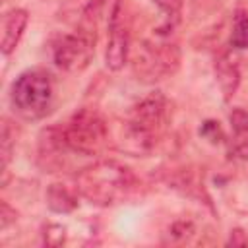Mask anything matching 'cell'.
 I'll return each instance as SVG.
<instances>
[{
    "label": "cell",
    "mask_w": 248,
    "mask_h": 248,
    "mask_svg": "<svg viewBox=\"0 0 248 248\" xmlns=\"http://www.w3.org/2000/svg\"><path fill=\"white\" fill-rule=\"evenodd\" d=\"M169 120V101L159 91L143 97L130 112L124 122V140L122 149L130 153H145L149 151L157 138L163 134Z\"/></svg>",
    "instance_id": "cell-1"
},
{
    "label": "cell",
    "mask_w": 248,
    "mask_h": 248,
    "mask_svg": "<svg viewBox=\"0 0 248 248\" xmlns=\"http://www.w3.org/2000/svg\"><path fill=\"white\" fill-rule=\"evenodd\" d=\"M134 174L130 169L114 161H99L83 169L76 178L78 192L97 205H112L128 196L134 188Z\"/></svg>",
    "instance_id": "cell-2"
},
{
    "label": "cell",
    "mask_w": 248,
    "mask_h": 248,
    "mask_svg": "<svg viewBox=\"0 0 248 248\" xmlns=\"http://www.w3.org/2000/svg\"><path fill=\"white\" fill-rule=\"evenodd\" d=\"M12 107L25 120H41L45 118L54 101L52 79L45 70H27L16 78L12 83Z\"/></svg>",
    "instance_id": "cell-3"
},
{
    "label": "cell",
    "mask_w": 248,
    "mask_h": 248,
    "mask_svg": "<svg viewBox=\"0 0 248 248\" xmlns=\"http://www.w3.org/2000/svg\"><path fill=\"white\" fill-rule=\"evenodd\" d=\"M58 132L70 151L85 157L97 155L108 140V128L101 114L93 108H81L74 112L68 122L58 128Z\"/></svg>",
    "instance_id": "cell-4"
},
{
    "label": "cell",
    "mask_w": 248,
    "mask_h": 248,
    "mask_svg": "<svg viewBox=\"0 0 248 248\" xmlns=\"http://www.w3.org/2000/svg\"><path fill=\"white\" fill-rule=\"evenodd\" d=\"M52 60L66 72H81L95 54V25H81L76 33L60 35L50 46Z\"/></svg>",
    "instance_id": "cell-5"
},
{
    "label": "cell",
    "mask_w": 248,
    "mask_h": 248,
    "mask_svg": "<svg viewBox=\"0 0 248 248\" xmlns=\"http://www.w3.org/2000/svg\"><path fill=\"white\" fill-rule=\"evenodd\" d=\"M170 35H157L155 33V41H147L141 45V48L138 50L134 62H136V72L147 79H161L169 74H172L178 66V48L176 45H170L167 39Z\"/></svg>",
    "instance_id": "cell-6"
},
{
    "label": "cell",
    "mask_w": 248,
    "mask_h": 248,
    "mask_svg": "<svg viewBox=\"0 0 248 248\" xmlns=\"http://www.w3.org/2000/svg\"><path fill=\"white\" fill-rule=\"evenodd\" d=\"M107 23H108L107 66L116 72L126 64L128 48H130V35L122 21L120 0H107Z\"/></svg>",
    "instance_id": "cell-7"
},
{
    "label": "cell",
    "mask_w": 248,
    "mask_h": 248,
    "mask_svg": "<svg viewBox=\"0 0 248 248\" xmlns=\"http://www.w3.org/2000/svg\"><path fill=\"white\" fill-rule=\"evenodd\" d=\"M27 21H29V16L21 8H14V10L4 14V17H2V41H0V48H2L4 56L12 54L16 50V46H17V43L25 31Z\"/></svg>",
    "instance_id": "cell-8"
},
{
    "label": "cell",
    "mask_w": 248,
    "mask_h": 248,
    "mask_svg": "<svg viewBox=\"0 0 248 248\" xmlns=\"http://www.w3.org/2000/svg\"><path fill=\"white\" fill-rule=\"evenodd\" d=\"M232 128L231 151L238 159H248V112L244 108H234L229 116Z\"/></svg>",
    "instance_id": "cell-9"
},
{
    "label": "cell",
    "mask_w": 248,
    "mask_h": 248,
    "mask_svg": "<svg viewBox=\"0 0 248 248\" xmlns=\"http://www.w3.org/2000/svg\"><path fill=\"white\" fill-rule=\"evenodd\" d=\"M215 76H217L219 89L223 91V97L231 99L234 95L236 87H238L240 74H238V68H236L234 60L229 54H223V56L217 58V62H215Z\"/></svg>",
    "instance_id": "cell-10"
},
{
    "label": "cell",
    "mask_w": 248,
    "mask_h": 248,
    "mask_svg": "<svg viewBox=\"0 0 248 248\" xmlns=\"http://www.w3.org/2000/svg\"><path fill=\"white\" fill-rule=\"evenodd\" d=\"M46 203L56 213H70L78 207V196L66 184H50L46 190Z\"/></svg>",
    "instance_id": "cell-11"
},
{
    "label": "cell",
    "mask_w": 248,
    "mask_h": 248,
    "mask_svg": "<svg viewBox=\"0 0 248 248\" xmlns=\"http://www.w3.org/2000/svg\"><path fill=\"white\" fill-rule=\"evenodd\" d=\"M161 12V25L155 29L157 35H170L176 23L180 21L182 2L180 0H149Z\"/></svg>",
    "instance_id": "cell-12"
},
{
    "label": "cell",
    "mask_w": 248,
    "mask_h": 248,
    "mask_svg": "<svg viewBox=\"0 0 248 248\" xmlns=\"http://www.w3.org/2000/svg\"><path fill=\"white\" fill-rule=\"evenodd\" d=\"M231 45L234 48H248V12L238 10L232 21Z\"/></svg>",
    "instance_id": "cell-13"
},
{
    "label": "cell",
    "mask_w": 248,
    "mask_h": 248,
    "mask_svg": "<svg viewBox=\"0 0 248 248\" xmlns=\"http://www.w3.org/2000/svg\"><path fill=\"white\" fill-rule=\"evenodd\" d=\"M12 143H14L12 128H10L8 120H4V124H2V140H0V155H2V170H4V172H6V167H8V163H10Z\"/></svg>",
    "instance_id": "cell-14"
},
{
    "label": "cell",
    "mask_w": 248,
    "mask_h": 248,
    "mask_svg": "<svg viewBox=\"0 0 248 248\" xmlns=\"http://www.w3.org/2000/svg\"><path fill=\"white\" fill-rule=\"evenodd\" d=\"M64 236H66L64 227L54 225V223H48V225L45 227V232H43L45 244H48V246H60V244L64 242Z\"/></svg>",
    "instance_id": "cell-15"
},
{
    "label": "cell",
    "mask_w": 248,
    "mask_h": 248,
    "mask_svg": "<svg viewBox=\"0 0 248 248\" xmlns=\"http://www.w3.org/2000/svg\"><path fill=\"white\" fill-rule=\"evenodd\" d=\"M200 134H202L203 138H207L209 141H221V140H223V130H221L219 122H215V120L203 122L202 128H200Z\"/></svg>",
    "instance_id": "cell-16"
},
{
    "label": "cell",
    "mask_w": 248,
    "mask_h": 248,
    "mask_svg": "<svg viewBox=\"0 0 248 248\" xmlns=\"http://www.w3.org/2000/svg\"><path fill=\"white\" fill-rule=\"evenodd\" d=\"M14 219H16V211H12L6 202H2V205H0V227L6 229Z\"/></svg>",
    "instance_id": "cell-17"
},
{
    "label": "cell",
    "mask_w": 248,
    "mask_h": 248,
    "mask_svg": "<svg viewBox=\"0 0 248 248\" xmlns=\"http://www.w3.org/2000/svg\"><path fill=\"white\" fill-rule=\"evenodd\" d=\"M234 234H236V236H240V234H242V231H234ZM229 242H231V244H248V238H232V236H231V240H229Z\"/></svg>",
    "instance_id": "cell-18"
}]
</instances>
